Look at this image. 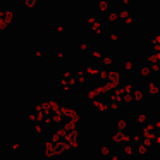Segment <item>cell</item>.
Listing matches in <instances>:
<instances>
[{"label":"cell","instance_id":"cell-1","mask_svg":"<svg viewBox=\"0 0 160 160\" xmlns=\"http://www.w3.org/2000/svg\"><path fill=\"white\" fill-rule=\"evenodd\" d=\"M35 4H36V0H28V5H31V7H33Z\"/></svg>","mask_w":160,"mask_h":160}]
</instances>
